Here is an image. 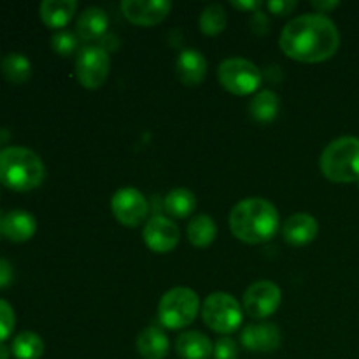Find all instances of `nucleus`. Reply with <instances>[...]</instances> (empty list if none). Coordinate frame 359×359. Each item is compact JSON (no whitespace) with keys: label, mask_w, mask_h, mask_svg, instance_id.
Listing matches in <instances>:
<instances>
[{"label":"nucleus","mask_w":359,"mask_h":359,"mask_svg":"<svg viewBox=\"0 0 359 359\" xmlns=\"http://www.w3.org/2000/svg\"><path fill=\"white\" fill-rule=\"evenodd\" d=\"M279 46L284 55L297 62L319 63L335 55L340 34L326 14L309 13L293 18L284 27Z\"/></svg>","instance_id":"obj_1"},{"label":"nucleus","mask_w":359,"mask_h":359,"mask_svg":"<svg viewBox=\"0 0 359 359\" xmlns=\"http://www.w3.org/2000/svg\"><path fill=\"white\" fill-rule=\"evenodd\" d=\"M279 210L265 198H245L230 212V230L245 244H265L279 230Z\"/></svg>","instance_id":"obj_2"},{"label":"nucleus","mask_w":359,"mask_h":359,"mask_svg":"<svg viewBox=\"0 0 359 359\" xmlns=\"http://www.w3.org/2000/svg\"><path fill=\"white\" fill-rule=\"evenodd\" d=\"M44 161L28 147L11 146L0 151V182L14 191H32L44 182Z\"/></svg>","instance_id":"obj_3"},{"label":"nucleus","mask_w":359,"mask_h":359,"mask_svg":"<svg viewBox=\"0 0 359 359\" xmlns=\"http://www.w3.org/2000/svg\"><path fill=\"white\" fill-rule=\"evenodd\" d=\"M319 167L332 182L359 181V139L344 135L332 140L323 151Z\"/></svg>","instance_id":"obj_4"},{"label":"nucleus","mask_w":359,"mask_h":359,"mask_svg":"<svg viewBox=\"0 0 359 359\" xmlns=\"http://www.w3.org/2000/svg\"><path fill=\"white\" fill-rule=\"evenodd\" d=\"M200 309L198 294L189 287H174L161 297L158 321L168 330H181L191 325Z\"/></svg>","instance_id":"obj_5"},{"label":"nucleus","mask_w":359,"mask_h":359,"mask_svg":"<svg viewBox=\"0 0 359 359\" xmlns=\"http://www.w3.org/2000/svg\"><path fill=\"white\" fill-rule=\"evenodd\" d=\"M203 323L212 332L230 335L242 325V309L230 293H212L202 305Z\"/></svg>","instance_id":"obj_6"},{"label":"nucleus","mask_w":359,"mask_h":359,"mask_svg":"<svg viewBox=\"0 0 359 359\" xmlns=\"http://www.w3.org/2000/svg\"><path fill=\"white\" fill-rule=\"evenodd\" d=\"M217 77L224 90L233 95H251L262 86L263 74L258 67L245 58H226L217 69Z\"/></svg>","instance_id":"obj_7"},{"label":"nucleus","mask_w":359,"mask_h":359,"mask_svg":"<svg viewBox=\"0 0 359 359\" xmlns=\"http://www.w3.org/2000/svg\"><path fill=\"white\" fill-rule=\"evenodd\" d=\"M111 72L109 53L100 46H86L76 60V77L88 90H97L107 81Z\"/></svg>","instance_id":"obj_8"},{"label":"nucleus","mask_w":359,"mask_h":359,"mask_svg":"<svg viewBox=\"0 0 359 359\" xmlns=\"http://www.w3.org/2000/svg\"><path fill=\"white\" fill-rule=\"evenodd\" d=\"M283 302V291L272 280H258L244 293V309L251 318L265 319L276 314Z\"/></svg>","instance_id":"obj_9"},{"label":"nucleus","mask_w":359,"mask_h":359,"mask_svg":"<svg viewBox=\"0 0 359 359\" xmlns=\"http://www.w3.org/2000/svg\"><path fill=\"white\" fill-rule=\"evenodd\" d=\"M111 209L116 219L121 224L135 228L144 223L149 212V203L146 196L135 188H121L112 195Z\"/></svg>","instance_id":"obj_10"},{"label":"nucleus","mask_w":359,"mask_h":359,"mask_svg":"<svg viewBox=\"0 0 359 359\" xmlns=\"http://www.w3.org/2000/svg\"><path fill=\"white\" fill-rule=\"evenodd\" d=\"M179 233L177 224L172 219L165 216H154L144 226V241H146L147 248L158 255H165L177 248Z\"/></svg>","instance_id":"obj_11"},{"label":"nucleus","mask_w":359,"mask_h":359,"mask_svg":"<svg viewBox=\"0 0 359 359\" xmlns=\"http://www.w3.org/2000/svg\"><path fill=\"white\" fill-rule=\"evenodd\" d=\"M172 4L168 0H125L121 11L128 21L142 27L158 25L168 16Z\"/></svg>","instance_id":"obj_12"},{"label":"nucleus","mask_w":359,"mask_h":359,"mask_svg":"<svg viewBox=\"0 0 359 359\" xmlns=\"http://www.w3.org/2000/svg\"><path fill=\"white\" fill-rule=\"evenodd\" d=\"M241 342L252 353H272L280 346V330L272 323L249 325L242 330Z\"/></svg>","instance_id":"obj_13"},{"label":"nucleus","mask_w":359,"mask_h":359,"mask_svg":"<svg viewBox=\"0 0 359 359\" xmlns=\"http://www.w3.org/2000/svg\"><path fill=\"white\" fill-rule=\"evenodd\" d=\"M319 224L314 216L307 212H298L287 217L283 224V237L291 245H307L318 237Z\"/></svg>","instance_id":"obj_14"},{"label":"nucleus","mask_w":359,"mask_h":359,"mask_svg":"<svg viewBox=\"0 0 359 359\" xmlns=\"http://www.w3.org/2000/svg\"><path fill=\"white\" fill-rule=\"evenodd\" d=\"M37 231V221L30 212L23 209L9 210L2 217V235L11 242H27Z\"/></svg>","instance_id":"obj_15"},{"label":"nucleus","mask_w":359,"mask_h":359,"mask_svg":"<svg viewBox=\"0 0 359 359\" xmlns=\"http://www.w3.org/2000/svg\"><path fill=\"white\" fill-rule=\"evenodd\" d=\"M175 74L186 86H198L207 76V60L196 49H186L177 56Z\"/></svg>","instance_id":"obj_16"},{"label":"nucleus","mask_w":359,"mask_h":359,"mask_svg":"<svg viewBox=\"0 0 359 359\" xmlns=\"http://www.w3.org/2000/svg\"><path fill=\"white\" fill-rule=\"evenodd\" d=\"M76 11V0H44L39 7L42 23L53 30H63V27L72 20Z\"/></svg>","instance_id":"obj_17"},{"label":"nucleus","mask_w":359,"mask_h":359,"mask_svg":"<svg viewBox=\"0 0 359 359\" xmlns=\"http://www.w3.org/2000/svg\"><path fill=\"white\" fill-rule=\"evenodd\" d=\"M175 353L182 359H209L214 353V346L203 333L186 332L175 340Z\"/></svg>","instance_id":"obj_18"},{"label":"nucleus","mask_w":359,"mask_h":359,"mask_svg":"<svg viewBox=\"0 0 359 359\" xmlns=\"http://www.w3.org/2000/svg\"><path fill=\"white\" fill-rule=\"evenodd\" d=\"M77 35L83 41H98L109 28V16L100 7H88L77 20Z\"/></svg>","instance_id":"obj_19"},{"label":"nucleus","mask_w":359,"mask_h":359,"mask_svg":"<svg viewBox=\"0 0 359 359\" xmlns=\"http://www.w3.org/2000/svg\"><path fill=\"white\" fill-rule=\"evenodd\" d=\"M137 351L144 359H163L168 354V339L160 326H147L137 337Z\"/></svg>","instance_id":"obj_20"},{"label":"nucleus","mask_w":359,"mask_h":359,"mask_svg":"<svg viewBox=\"0 0 359 359\" xmlns=\"http://www.w3.org/2000/svg\"><path fill=\"white\" fill-rule=\"evenodd\" d=\"M280 100L277 93L270 90H263L256 95L249 104V112L252 118L259 123H270L277 118L279 114Z\"/></svg>","instance_id":"obj_21"},{"label":"nucleus","mask_w":359,"mask_h":359,"mask_svg":"<svg viewBox=\"0 0 359 359\" xmlns=\"http://www.w3.org/2000/svg\"><path fill=\"white\" fill-rule=\"evenodd\" d=\"M217 235L216 223L207 214H200L188 224V238L195 248H209Z\"/></svg>","instance_id":"obj_22"},{"label":"nucleus","mask_w":359,"mask_h":359,"mask_svg":"<svg viewBox=\"0 0 359 359\" xmlns=\"http://www.w3.org/2000/svg\"><path fill=\"white\" fill-rule=\"evenodd\" d=\"M196 209V198L189 189L175 188L165 196V210L172 217H188Z\"/></svg>","instance_id":"obj_23"},{"label":"nucleus","mask_w":359,"mask_h":359,"mask_svg":"<svg viewBox=\"0 0 359 359\" xmlns=\"http://www.w3.org/2000/svg\"><path fill=\"white\" fill-rule=\"evenodd\" d=\"M11 353L16 359H41L44 354V342L34 332H21L14 337Z\"/></svg>","instance_id":"obj_24"},{"label":"nucleus","mask_w":359,"mask_h":359,"mask_svg":"<svg viewBox=\"0 0 359 359\" xmlns=\"http://www.w3.org/2000/svg\"><path fill=\"white\" fill-rule=\"evenodd\" d=\"M2 74L11 84H25L32 76V63L21 53H9L2 62Z\"/></svg>","instance_id":"obj_25"},{"label":"nucleus","mask_w":359,"mask_h":359,"mask_svg":"<svg viewBox=\"0 0 359 359\" xmlns=\"http://www.w3.org/2000/svg\"><path fill=\"white\" fill-rule=\"evenodd\" d=\"M228 16L221 4H210L200 14V30L205 35H219L226 28Z\"/></svg>","instance_id":"obj_26"},{"label":"nucleus","mask_w":359,"mask_h":359,"mask_svg":"<svg viewBox=\"0 0 359 359\" xmlns=\"http://www.w3.org/2000/svg\"><path fill=\"white\" fill-rule=\"evenodd\" d=\"M77 41L76 34L69 30H58L55 32V35L51 37V48L56 55L60 56H70L77 49Z\"/></svg>","instance_id":"obj_27"},{"label":"nucleus","mask_w":359,"mask_h":359,"mask_svg":"<svg viewBox=\"0 0 359 359\" xmlns=\"http://www.w3.org/2000/svg\"><path fill=\"white\" fill-rule=\"evenodd\" d=\"M14 326H16V316H14L13 307L9 302L0 298V344H4L13 335Z\"/></svg>","instance_id":"obj_28"},{"label":"nucleus","mask_w":359,"mask_h":359,"mask_svg":"<svg viewBox=\"0 0 359 359\" xmlns=\"http://www.w3.org/2000/svg\"><path fill=\"white\" fill-rule=\"evenodd\" d=\"M214 359H237L238 356V349L237 344L233 342L228 337H221L219 340L214 346V353H212Z\"/></svg>","instance_id":"obj_29"},{"label":"nucleus","mask_w":359,"mask_h":359,"mask_svg":"<svg viewBox=\"0 0 359 359\" xmlns=\"http://www.w3.org/2000/svg\"><path fill=\"white\" fill-rule=\"evenodd\" d=\"M270 25H272V23H270V18L266 16L265 13H262V11H256V13H252L251 30L255 32V34H258V35L269 34Z\"/></svg>","instance_id":"obj_30"},{"label":"nucleus","mask_w":359,"mask_h":359,"mask_svg":"<svg viewBox=\"0 0 359 359\" xmlns=\"http://www.w3.org/2000/svg\"><path fill=\"white\" fill-rule=\"evenodd\" d=\"M298 4L294 0H273V2H266V7L272 14L277 16H287L291 11L297 9Z\"/></svg>","instance_id":"obj_31"},{"label":"nucleus","mask_w":359,"mask_h":359,"mask_svg":"<svg viewBox=\"0 0 359 359\" xmlns=\"http://www.w3.org/2000/svg\"><path fill=\"white\" fill-rule=\"evenodd\" d=\"M13 279H14L13 265H11V263L7 262V259L0 258V290H4V287L11 286Z\"/></svg>","instance_id":"obj_32"},{"label":"nucleus","mask_w":359,"mask_h":359,"mask_svg":"<svg viewBox=\"0 0 359 359\" xmlns=\"http://www.w3.org/2000/svg\"><path fill=\"white\" fill-rule=\"evenodd\" d=\"M231 6L237 7V9H242V11H258L259 7L263 6L262 2H258V0H245V2H238V0H233L231 2Z\"/></svg>","instance_id":"obj_33"},{"label":"nucleus","mask_w":359,"mask_h":359,"mask_svg":"<svg viewBox=\"0 0 359 359\" xmlns=\"http://www.w3.org/2000/svg\"><path fill=\"white\" fill-rule=\"evenodd\" d=\"M312 6H314L316 9H319V13L325 14V13H328L330 9H335V7H339V2H312Z\"/></svg>","instance_id":"obj_34"},{"label":"nucleus","mask_w":359,"mask_h":359,"mask_svg":"<svg viewBox=\"0 0 359 359\" xmlns=\"http://www.w3.org/2000/svg\"><path fill=\"white\" fill-rule=\"evenodd\" d=\"M11 349L6 346V344H0V359H9L11 358Z\"/></svg>","instance_id":"obj_35"},{"label":"nucleus","mask_w":359,"mask_h":359,"mask_svg":"<svg viewBox=\"0 0 359 359\" xmlns=\"http://www.w3.org/2000/svg\"><path fill=\"white\" fill-rule=\"evenodd\" d=\"M0 142H2V137H0Z\"/></svg>","instance_id":"obj_36"}]
</instances>
